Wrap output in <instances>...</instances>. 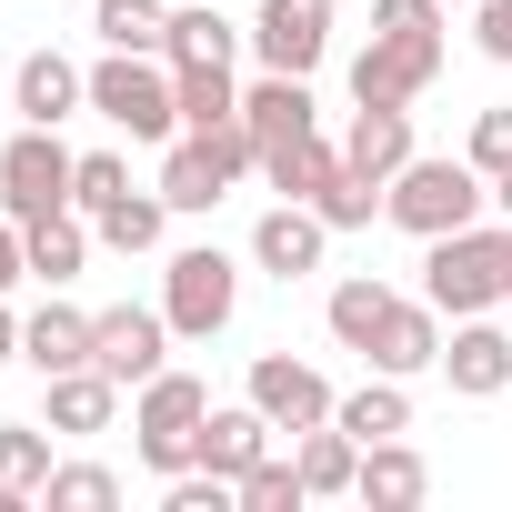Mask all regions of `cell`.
<instances>
[{"label": "cell", "instance_id": "1", "mask_svg": "<svg viewBox=\"0 0 512 512\" xmlns=\"http://www.w3.org/2000/svg\"><path fill=\"white\" fill-rule=\"evenodd\" d=\"M91 111L131 141H181V71L161 51H101L91 61Z\"/></svg>", "mask_w": 512, "mask_h": 512}, {"label": "cell", "instance_id": "2", "mask_svg": "<svg viewBox=\"0 0 512 512\" xmlns=\"http://www.w3.org/2000/svg\"><path fill=\"white\" fill-rule=\"evenodd\" d=\"M482 201H492V181L472 171V161H402L392 171V191H382V221H402L412 241H442V231H472L482 221Z\"/></svg>", "mask_w": 512, "mask_h": 512}, {"label": "cell", "instance_id": "3", "mask_svg": "<svg viewBox=\"0 0 512 512\" xmlns=\"http://www.w3.org/2000/svg\"><path fill=\"white\" fill-rule=\"evenodd\" d=\"M502 282H512V231H442L432 241V262H422V302L442 312V322H472V312H492L502 302Z\"/></svg>", "mask_w": 512, "mask_h": 512}, {"label": "cell", "instance_id": "4", "mask_svg": "<svg viewBox=\"0 0 512 512\" xmlns=\"http://www.w3.org/2000/svg\"><path fill=\"white\" fill-rule=\"evenodd\" d=\"M201 422H211V392H201L191 372H171V362H161V372L141 382V402H131L141 472H161V482H171V472H191V462H201Z\"/></svg>", "mask_w": 512, "mask_h": 512}, {"label": "cell", "instance_id": "5", "mask_svg": "<svg viewBox=\"0 0 512 512\" xmlns=\"http://www.w3.org/2000/svg\"><path fill=\"white\" fill-rule=\"evenodd\" d=\"M161 312H171V332H181V342L231 332V312H241V262H231L221 241L171 251V262H161Z\"/></svg>", "mask_w": 512, "mask_h": 512}, {"label": "cell", "instance_id": "6", "mask_svg": "<svg viewBox=\"0 0 512 512\" xmlns=\"http://www.w3.org/2000/svg\"><path fill=\"white\" fill-rule=\"evenodd\" d=\"M71 181H81V151H71L51 121H21L11 141H0V211H11V221L71 211Z\"/></svg>", "mask_w": 512, "mask_h": 512}, {"label": "cell", "instance_id": "7", "mask_svg": "<svg viewBox=\"0 0 512 512\" xmlns=\"http://www.w3.org/2000/svg\"><path fill=\"white\" fill-rule=\"evenodd\" d=\"M442 81V31H372L362 61H352V101H422Z\"/></svg>", "mask_w": 512, "mask_h": 512}, {"label": "cell", "instance_id": "8", "mask_svg": "<svg viewBox=\"0 0 512 512\" xmlns=\"http://www.w3.org/2000/svg\"><path fill=\"white\" fill-rule=\"evenodd\" d=\"M171 312H151V302H121V312H91V362L121 382V392H141L161 362H171Z\"/></svg>", "mask_w": 512, "mask_h": 512}, {"label": "cell", "instance_id": "9", "mask_svg": "<svg viewBox=\"0 0 512 512\" xmlns=\"http://www.w3.org/2000/svg\"><path fill=\"white\" fill-rule=\"evenodd\" d=\"M251 51H262V71L312 81L322 51H332V0H262V11H251Z\"/></svg>", "mask_w": 512, "mask_h": 512}, {"label": "cell", "instance_id": "10", "mask_svg": "<svg viewBox=\"0 0 512 512\" xmlns=\"http://www.w3.org/2000/svg\"><path fill=\"white\" fill-rule=\"evenodd\" d=\"M322 251H332V221H322L312 201H272L262 221H251V262H262L272 282H302V272H322Z\"/></svg>", "mask_w": 512, "mask_h": 512}, {"label": "cell", "instance_id": "11", "mask_svg": "<svg viewBox=\"0 0 512 512\" xmlns=\"http://www.w3.org/2000/svg\"><path fill=\"white\" fill-rule=\"evenodd\" d=\"M251 402H262L282 432H312V422H332V382L312 372V362H292V352H262L251 362V382H241Z\"/></svg>", "mask_w": 512, "mask_h": 512}, {"label": "cell", "instance_id": "12", "mask_svg": "<svg viewBox=\"0 0 512 512\" xmlns=\"http://www.w3.org/2000/svg\"><path fill=\"white\" fill-rule=\"evenodd\" d=\"M442 382L462 392V402H492V392H512V332L502 322H452V342H442Z\"/></svg>", "mask_w": 512, "mask_h": 512}, {"label": "cell", "instance_id": "13", "mask_svg": "<svg viewBox=\"0 0 512 512\" xmlns=\"http://www.w3.org/2000/svg\"><path fill=\"white\" fill-rule=\"evenodd\" d=\"M372 372H392V382H412V372H442V312L432 302H392V322L372 332V352H362Z\"/></svg>", "mask_w": 512, "mask_h": 512}, {"label": "cell", "instance_id": "14", "mask_svg": "<svg viewBox=\"0 0 512 512\" xmlns=\"http://www.w3.org/2000/svg\"><path fill=\"white\" fill-rule=\"evenodd\" d=\"M272 432H282V422H272L262 402H251V392H241V402H211V422H201V462L241 482L251 462H262V452H272Z\"/></svg>", "mask_w": 512, "mask_h": 512}, {"label": "cell", "instance_id": "15", "mask_svg": "<svg viewBox=\"0 0 512 512\" xmlns=\"http://www.w3.org/2000/svg\"><path fill=\"white\" fill-rule=\"evenodd\" d=\"M352 492L372 502V512H412L422 492H432V462L392 432V442H362V472H352Z\"/></svg>", "mask_w": 512, "mask_h": 512}, {"label": "cell", "instance_id": "16", "mask_svg": "<svg viewBox=\"0 0 512 512\" xmlns=\"http://www.w3.org/2000/svg\"><path fill=\"white\" fill-rule=\"evenodd\" d=\"M241 121H251V141H302V131H322V111H312V81H292V71H262L241 91Z\"/></svg>", "mask_w": 512, "mask_h": 512}, {"label": "cell", "instance_id": "17", "mask_svg": "<svg viewBox=\"0 0 512 512\" xmlns=\"http://www.w3.org/2000/svg\"><path fill=\"white\" fill-rule=\"evenodd\" d=\"M342 161L372 171V181H392V171L412 161V111H402V101H362L352 131H342Z\"/></svg>", "mask_w": 512, "mask_h": 512}, {"label": "cell", "instance_id": "18", "mask_svg": "<svg viewBox=\"0 0 512 512\" xmlns=\"http://www.w3.org/2000/svg\"><path fill=\"white\" fill-rule=\"evenodd\" d=\"M21 362H31L41 382H51V372H81V362H91V312H71V302L51 292V302L21 322Z\"/></svg>", "mask_w": 512, "mask_h": 512}, {"label": "cell", "instance_id": "19", "mask_svg": "<svg viewBox=\"0 0 512 512\" xmlns=\"http://www.w3.org/2000/svg\"><path fill=\"white\" fill-rule=\"evenodd\" d=\"M21 251H31V282H81V262H91V211H41V221H21Z\"/></svg>", "mask_w": 512, "mask_h": 512}, {"label": "cell", "instance_id": "20", "mask_svg": "<svg viewBox=\"0 0 512 512\" xmlns=\"http://www.w3.org/2000/svg\"><path fill=\"white\" fill-rule=\"evenodd\" d=\"M392 302H402V292H392L382 272H352V282H332L322 322H332V342H342V352H372V332L392 322Z\"/></svg>", "mask_w": 512, "mask_h": 512}, {"label": "cell", "instance_id": "21", "mask_svg": "<svg viewBox=\"0 0 512 512\" xmlns=\"http://www.w3.org/2000/svg\"><path fill=\"white\" fill-rule=\"evenodd\" d=\"M81 101H91V71H71L61 51H31V61H21V121H51V131H61Z\"/></svg>", "mask_w": 512, "mask_h": 512}, {"label": "cell", "instance_id": "22", "mask_svg": "<svg viewBox=\"0 0 512 512\" xmlns=\"http://www.w3.org/2000/svg\"><path fill=\"white\" fill-rule=\"evenodd\" d=\"M111 412H121V382H111L101 362L51 372V432H111Z\"/></svg>", "mask_w": 512, "mask_h": 512}, {"label": "cell", "instance_id": "23", "mask_svg": "<svg viewBox=\"0 0 512 512\" xmlns=\"http://www.w3.org/2000/svg\"><path fill=\"white\" fill-rule=\"evenodd\" d=\"M251 31H231L221 11H171V41H161V61L171 71H231V51H241Z\"/></svg>", "mask_w": 512, "mask_h": 512}, {"label": "cell", "instance_id": "24", "mask_svg": "<svg viewBox=\"0 0 512 512\" xmlns=\"http://www.w3.org/2000/svg\"><path fill=\"white\" fill-rule=\"evenodd\" d=\"M342 171V151L322 141V131H302V141H272L262 151V181L282 191V201H322V181Z\"/></svg>", "mask_w": 512, "mask_h": 512}, {"label": "cell", "instance_id": "25", "mask_svg": "<svg viewBox=\"0 0 512 512\" xmlns=\"http://www.w3.org/2000/svg\"><path fill=\"white\" fill-rule=\"evenodd\" d=\"M221 191H231V171L211 161V141H201V131H181V141H171V161H161V201H171V211H211Z\"/></svg>", "mask_w": 512, "mask_h": 512}, {"label": "cell", "instance_id": "26", "mask_svg": "<svg viewBox=\"0 0 512 512\" xmlns=\"http://www.w3.org/2000/svg\"><path fill=\"white\" fill-rule=\"evenodd\" d=\"M332 422H342L352 442H392V432H412V392L382 372V382H362L352 402H332Z\"/></svg>", "mask_w": 512, "mask_h": 512}, {"label": "cell", "instance_id": "27", "mask_svg": "<svg viewBox=\"0 0 512 512\" xmlns=\"http://www.w3.org/2000/svg\"><path fill=\"white\" fill-rule=\"evenodd\" d=\"M292 462H302V482H312V502H322V492H352V472H362V442H352L342 422H312Z\"/></svg>", "mask_w": 512, "mask_h": 512}, {"label": "cell", "instance_id": "28", "mask_svg": "<svg viewBox=\"0 0 512 512\" xmlns=\"http://www.w3.org/2000/svg\"><path fill=\"white\" fill-rule=\"evenodd\" d=\"M101 51H161L171 41V0H91Z\"/></svg>", "mask_w": 512, "mask_h": 512}, {"label": "cell", "instance_id": "29", "mask_svg": "<svg viewBox=\"0 0 512 512\" xmlns=\"http://www.w3.org/2000/svg\"><path fill=\"white\" fill-rule=\"evenodd\" d=\"M91 231H101L111 251H161V231H171V201H161V191H121V201H111Z\"/></svg>", "mask_w": 512, "mask_h": 512}, {"label": "cell", "instance_id": "30", "mask_svg": "<svg viewBox=\"0 0 512 512\" xmlns=\"http://www.w3.org/2000/svg\"><path fill=\"white\" fill-rule=\"evenodd\" d=\"M41 502H51V512H111V502H121V472H111V462H51Z\"/></svg>", "mask_w": 512, "mask_h": 512}, {"label": "cell", "instance_id": "31", "mask_svg": "<svg viewBox=\"0 0 512 512\" xmlns=\"http://www.w3.org/2000/svg\"><path fill=\"white\" fill-rule=\"evenodd\" d=\"M0 482L41 502V482H51V432L41 422H0Z\"/></svg>", "mask_w": 512, "mask_h": 512}, {"label": "cell", "instance_id": "32", "mask_svg": "<svg viewBox=\"0 0 512 512\" xmlns=\"http://www.w3.org/2000/svg\"><path fill=\"white\" fill-rule=\"evenodd\" d=\"M382 191H392V181H372V171H352V161H342V171L322 181V201H312V211H322L332 231H362V221L382 211Z\"/></svg>", "mask_w": 512, "mask_h": 512}, {"label": "cell", "instance_id": "33", "mask_svg": "<svg viewBox=\"0 0 512 512\" xmlns=\"http://www.w3.org/2000/svg\"><path fill=\"white\" fill-rule=\"evenodd\" d=\"M302 502H312L302 462H272V452H262V462L241 472V512H302Z\"/></svg>", "mask_w": 512, "mask_h": 512}, {"label": "cell", "instance_id": "34", "mask_svg": "<svg viewBox=\"0 0 512 512\" xmlns=\"http://www.w3.org/2000/svg\"><path fill=\"white\" fill-rule=\"evenodd\" d=\"M231 111H241L231 71H181V131H211V121H231Z\"/></svg>", "mask_w": 512, "mask_h": 512}, {"label": "cell", "instance_id": "35", "mask_svg": "<svg viewBox=\"0 0 512 512\" xmlns=\"http://www.w3.org/2000/svg\"><path fill=\"white\" fill-rule=\"evenodd\" d=\"M121 191H131V161H121V151H81V181H71V211H91V221H101V211H111Z\"/></svg>", "mask_w": 512, "mask_h": 512}, {"label": "cell", "instance_id": "36", "mask_svg": "<svg viewBox=\"0 0 512 512\" xmlns=\"http://www.w3.org/2000/svg\"><path fill=\"white\" fill-rule=\"evenodd\" d=\"M462 161H472L482 181H502V171H512V111H472V141H462Z\"/></svg>", "mask_w": 512, "mask_h": 512}, {"label": "cell", "instance_id": "37", "mask_svg": "<svg viewBox=\"0 0 512 512\" xmlns=\"http://www.w3.org/2000/svg\"><path fill=\"white\" fill-rule=\"evenodd\" d=\"M372 31H442V0H372Z\"/></svg>", "mask_w": 512, "mask_h": 512}, {"label": "cell", "instance_id": "38", "mask_svg": "<svg viewBox=\"0 0 512 512\" xmlns=\"http://www.w3.org/2000/svg\"><path fill=\"white\" fill-rule=\"evenodd\" d=\"M472 41H482L492 61H512V0H482V11H472Z\"/></svg>", "mask_w": 512, "mask_h": 512}, {"label": "cell", "instance_id": "39", "mask_svg": "<svg viewBox=\"0 0 512 512\" xmlns=\"http://www.w3.org/2000/svg\"><path fill=\"white\" fill-rule=\"evenodd\" d=\"M11 282H31V251H21V221L0 211V292H11Z\"/></svg>", "mask_w": 512, "mask_h": 512}, {"label": "cell", "instance_id": "40", "mask_svg": "<svg viewBox=\"0 0 512 512\" xmlns=\"http://www.w3.org/2000/svg\"><path fill=\"white\" fill-rule=\"evenodd\" d=\"M0 362H21V322H11V292H0Z\"/></svg>", "mask_w": 512, "mask_h": 512}, {"label": "cell", "instance_id": "41", "mask_svg": "<svg viewBox=\"0 0 512 512\" xmlns=\"http://www.w3.org/2000/svg\"><path fill=\"white\" fill-rule=\"evenodd\" d=\"M492 201H502V221H512V171H502V181H492Z\"/></svg>", "mask_w": 512, "mask_h": 512}, {"label": "cell", "instance_id": "42", "mask_svg": "<svg viewBox=\"0 0 512 512\" xmlns=\"http://www.w3.org/2000/svg\"><path fill=\"white\" fill-rule=\"evenodd\" d=\"M442 11H482V0H442Z\"/></svg>", "mask_w": 512, "mask_h": 512}, {"label": "cell", "instance_id": "43", "mask_svg": "<svg viewBox=\"0 0 512 512\" xmlns=\"http://www.w3.org/2000/svg\"><path fill=\"white\" fill-rule=\"evenodd\" d=\"M502 302H512V282H502Z\"/></svg>", "mask_w": 512, "mask_h": 512}]
</instances>
